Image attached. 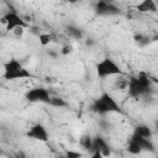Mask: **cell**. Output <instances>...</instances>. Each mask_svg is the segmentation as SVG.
Here are the masks:
<instances>
[{
  "label": "cell",
  "mask_w": 158,
  "mask_h": 158,
  "mask_svg": "<svg viewBox=\"0 0 158 158\" xmlns=\"http://www.w3.org/2000/svg\"><path fill=\"white\" fill-rule=\"evenodd\" d=\"M152 91V80L146 72H139L137 75L128 78L127 95L132 99L146 96Z\"/></svg>",
  "instance_id": "1"
},
{
  "label": "cell",
  "mask_w": 158,
  "mask_h": 158,
  "mask_svg": "<svg viewBox=\"0 0 158 158\" xmlns=\"http://www.w3.org/2000/svg\"><path fill=\"white\" fill-rule=\"evenodd\" d=\"M90 110L94 114L98 115H106V114H122V109L116 101V99L109 94V93H102L99 98H96L91 105Z\"/></svg>",
  "instance_id": "2"
},
{
  "label": "cell",
  "mask_w": 158,
  "mask_h": 158,
  "mask_svg": "<svg viewBox=\"0 0 158 158\" xmlns=\"http://www.w3.org/2000/svg\"><path fill=\"white\" fill-rule=\"evenodd\" d=\"M32 73L26 69L22 63L15 58L9 59L5 64H4V74L2 78L5 80H17V79H27V78H32Z\"/></svg>",
  "instance_id": "3"
},
{
  "label": "cell",
  "mask_w": 158,
  "mask_h": 158,
  "mask_svg": "<svg viewBox=\"0 0 158 158\" xmlns=\"http://www.w3.org/2000/svg\"><path fill=\"white\" fill-rule=\"evenodd\" d=\"M95 70L98 77L100 78H106V77H114V75H123V70L121 67L110 57L102 58L99 63L95 65Z\"/></svg>",
  "instance_id": "4"
},
{
  "label": "cell",
  "mask_w": 158,
  "mask_h": 158,
  "mask_svg": "<svg viewBox=\"0 0 158 158\" xmlns=\"http://www.w3.org/2000/svg\"><path fill=\"white\" fill-rule=\"evenodd\" d=\"M1 23H4L5 25V28H6V31H14V30H16V28H19V27H23V28H26V27H28V23H27V21L26 20H23V17L22 16H20L15 10H10V11H7L6 14H4L2 16H1Z\"/></svg>",
  "instance_id": "5"
},
{
  "label": "cell",
  "mask_w": 158,
  "mask_h": 158,
  "mask_svg": "<svg viewBox=\"0 0 158 158\" xmlns=\"http://www.w3.org/2000/svg\"><path fill=\"white\" fill-rule=\"evenodd\" d=\"M25 99L30 102L51 104L52 95H51L48 89H46L43 86H37V88H32V89L27 90L26 94H25Z\"/></svg>",
  "instance_id": "6"
},
{
  "label": "cell",
  "mask_w": 158,
  "mask_h": 158,
  "mask_svg": "<svg viewBox=\"0 0 158 158\" xmlns=\"http://www.w3.org/2000/svg\"><path fill=\"white\" fill-rule=\"evenodd\" d=\"M94 10L98 15L100 16H114V15H118L121 14L120 7H117L114 2L111 1H98L94 6Z\"/></svg>",
  "instance_id": "7"
},
{
  "label": "cell",
  "mask_w": 158,
  "mask_h": 158,
  "mask_svg": "<svg viewBox=\"0 0 158 158\" xmlns=\"http://www.w3.org/2000/svg\"><path fill=\"white\" fill-rule=\"evenodd\" d=\"M26 136H27L28 138H31V139L40 141V142H47L48 138H49V135H48V131H47L46 126L42 125V123H40V122L32 125V126L28 128Z\"/></svg>",
  "instance_id": "8"
},
{
  "label": "cell",
  "mask_w": 158,
  "mask_h": 158,
  "mask_svg": "<svg viewBox=\"0 0 158 158\" xmlns=\"http://www.w3.org/2000/svg\"><path fill=\"white\" fill-rule=\"evenodd\" d=\"M94 152H100L101 154H104L105 157H110L111 156V147L109 144V142L101 137V136H95L94 137V143H93V153Z\"/></svg>",
  "instance_id": "9"
},
{
  "label": "cell",
  "mask_w": 158,
  "mask_h": 158,
  "mask_svg": "<svg viewBox=\"0 0 158 158\" xmlns=\"http://www.w3.org/2000/svg\"><path fill=\"white\" fill-rule=\"evenodd\" d=\"M131 137L139 144V147L142 148L143 152H152V153L156 152V147H154V144H153V142H152L151 139L143 138V137H141V136H138V135H136V133H132Z\"/></svg>",
  "instance_id": "10"
},
{
  "label": "cell",
  "mask_w": 158,
  "mask_h": 158,
  "mask_svg": "<svg viewBox=\"0 0 158 158\" xmlns=\"http://www.w3.org/2000/svg\"><path fill=\"white\" fill-rule=\"evenodd\" d=\"M136 10L138 12L142 14H147V12H156L158 10L157 7V2L153 0H143L139 4L136 5Z\"/></svg>",
  "instance_id": "11"
},
{
  "label": "cell",
  "mask_w": 158,
  "mask_h": 158,
  "mask_svg": "<svg viewBox=\"0 0 158 158\" xmlns=\"http://www.w3.org/2000/svg\"><path fill=\"white\" fill-rule=\"evenodd\" d=\"M133 133L143 137V138H147V139H151L153 137V131L152 128L148 126V125H143V123H139L135 127L133 130Z\"/></svg>",
  "instance_id": "12"
},
{
  "label": "cell",
  "mask_w": 158,
  "mask_h": 158,
  "mask_svg": "<svg viewBox=\"0 0 158 158\" xmlns=\"http://www.w3.org/2000/svg\"><path fill=\"white\" fill-rule=\"evenodd\" d=\"M126 151L130 153V154H132V156H138V154H141L143 151H142V148L139 147V144L132 138V137H130V139H128V143H127V147H126Z\"/></svg>",
  "instance_id": "13"
},
{
  "label": "cell",
  "mask_w": 158,
  "mask_h": 158,
  "mask_svg": "<svg viewBox=\"0 0 158 158\" xmlns=\"http://www.w3.org/2000/svg\"><path fill=\"white\" fill-rule=\"evenodd\" d=\"M79 143L81 146V148H84L85 151L88 152H91L93 153V143H94V137H91L90 135H84L80 139H79Z\"/></svg>",
  "instance_id": "14"
},
{
  "label": "cell",
  "mask_w": 158,
  "mask_h": 158,
  "mask_svg": "<svg viewBox=\"0 0 158 158\" xmlns=\"http://www.w3.org/2000/svg\"><path fill=\"white\" fill-rule=\"evenodd\" d=\"M67 35L70 37V38H74V40H81L83 38V31L77 27V26H73V25H69L67 26Z\"/></svg>",
  "instance_id": "15"
},
{
  "label": "cell",
  "mask_w": 158,
  "mask_h": 158,
  "mask_svg": "<svg viewBox=\"0 0 158 158\" xmlns=\"http://www.w3.org/2000/svg\"><path fill=\"white\" fill-rule=\"evenodd\" d=\"M54 41H56V37L52 33H40L38 35V42L42 47H47Z\"/></svg>",
  "instance_id": "16"
},
{
  "label": "cell",
  "mask_w": 158,
  "mask_h": 158,
  "mask_svg": "<svg viewBox=\"0 0 158 158\" xmlns=\"http://www.w3.org/2000/svg\"><path fill=\"white\" fill-rule=\"evenodd\" d=\"M133 41H135L139 47H144V46H147V44L151 42V37L147 36V35H144V33L138 32V33H135Z\"/></svg>",
  "instance_id": "17"
},
{
  "label": "cell",
  "mask_w": 158,
  "mask_h": 158,
  "mask_svg": "<svg viewBox=\"0 0 158 158\" xmlns=\"http://www.w3.org/2000/svg\"><path fill=\"white\" fill-rule=\"evenodd\" d=\"M49 105H52V106H54V107L62 109V107H65L68 104H67V101H65L64 99H62V98H59V96H52Z\"/></svg>",
  "instance_id": "18"
},
{
  "label": "cell",
  "mask_w": 158,
  "mask_h": 158,
  "mask_svg": "<svg viewBox=\"0 0 158 158\" xmlns=\"http://www.w3.org/2000/svg\"><path fill=\"white\" fill-rule=\"evenodd\" d=\"M115 88L118 89V90H127V88H128V79L122 78V75H121L118 79H116Z\"/></svg>",
  "instance_id": "19"
},
{
  "label": "cell",
  "mask_w": 158,
  "mask_h": 158,
  "mask_svg": "<svg viewBox=\"0 0 158 158\" xmlns=\"http://www.w3.org/2000/svg\"><path fill=\"white\" fill-rule=\"evenodd\" d=\"M73 52H74V47H73L70 43H64V44L62 46L60 51H59V53H60L62 56H69V54H72Z\"/></svg>",
  "instance_id": "20"
},
{
  "label": "cell",
  "mask_w": 158,
  "mask_h": 158,
  "mask_svg": "<svg viewBox=\"0 0 158 158\" xmlns=\"http://www.w3.org/2000/svg\"><path fill=\"white\" fill-rule=\"evenodd\" d=\"M64 154L68 157V158H83L84 154L79 151H73V149H67L64 152Z\"/></svg>",
  "instance_id": "21"
},
{
  "label": "cell",
  "mask_w": 158,
  "mask_h": 158,
  "mask_svg": "<svg viewBox=\"0 0 158 158\" xmlns=\"http://www.w3.org/2000/svg\"><path fill=\"white\" fill-rule=\"evenodd\" d=\"M23 31H25V28L23 27H19V28H16V30H14L12 31V33L16 36V37H22V35H23Z\"/></svg>",
  "instance_id": "22"
},
{
  "label": "cell",
  "mask_w": 158,
  "mask_h": 158,
  "mask_svg": "<svg viewBox=\"0 0 158 158\" xmlns=\"http://www.w3.org/2000/svg\"><path fill=\"white\" fill-rule=\"evenodd\" d=\"M11 158H27V157L22 151H20V152H16L14 156H11Z\"/></svg>",
  "instance_id": "23"
},
{
  "label": "cell",
  "mask_w": 158,
  "mask_h": 158,
  "mask_svg": "<svg viewBox=\"0 0 158 158\" xmlns=\"http://www.w3.org/2000/svg\"><path fill=\"white\" fill-rule=\"evenodd\" d=\"M89 158H107V157H105V156L101 154L100 152H94V153H91V156H90Z\"/></svg>",
  "instance_id": "24"
},
{
  "label": "cell",
  "mask_w": 158,
  "mask_h": 158,
  "mask_svg": "<svg viewBox=\"0 0 158 158\" xmlns=\"http://www.w3.org/2000/svg\"><path fill=\"white\" fill-rule=\"evenodd\" d=\"M47 54L51 56L52 58H57V57H58V53H56V52H53V51H47Z\"/></svg>",
  "instance_id": "25"
},
{
  "label": "cell",
  "mask_w": 158,
  "mask_h": 158,
  "mask_svg": "<svg viewBox=\"0 0 158 158\" xmlns=\"http://www.w3.org/2000/svg\"><path fill=\"white\" fill-rule=\"evenodd\" d=\"M85 43H86V46H93L94 44V41H93V38H88L85 41Z\"/></svg>",
  "instance_id": "26"
},
{
  "label": "cell",
  "mask_w": 158,
  "mask_h": 158,
  "mask_svg": "<svg viewBox=\"0 0 158 158\" xmlns=\"http://www.w3.org/2000/svg\"><path fill=\"white\" fill-rule=\"evenodd\" d=\"M154 126H156V130L158 131V118H157V121L154 122Z\"/></svg>",
  "instance_id": "27"
},
{
  "label": "cell",
  "mask_w": 158,
  "mask_h": 158,
  "mask_svg": "<svg viewBox=\"0 0 158 158\" xmlns=\"http://www.w3.org/2000/svg\"><path fill=\"white\" fill-rule=\"evenodd\" d=\"M58 158H68L65 154H60V156H58Z\"/></svg>",
  "instance_id": "28"
}]
</instances>
